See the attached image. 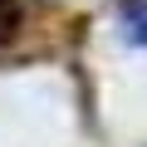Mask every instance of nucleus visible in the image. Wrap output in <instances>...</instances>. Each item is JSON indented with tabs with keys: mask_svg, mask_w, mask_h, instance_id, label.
<instances>
[{
	"mask_svg": "<svg viewBox=\"0 0 147 147\" xmlns=\"http://www.w3.org/2000/svg\"><path fill=\"white\" fill-rule=\"evenodd\" d=\"M123 25H127V39H132V44H147V0H137Z\"/></svg>",
	"mask_w": 147,
	"mask_h": 147,
	"instance_id": "obj_1",
	"label": "nucleus"
}]
</instances>
